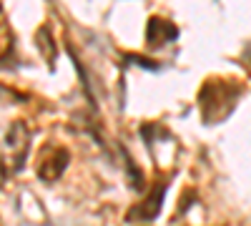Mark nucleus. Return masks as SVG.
Returning <instances> with one entry per match:
<instances>
[{"instance_id":"20e7f679","label":"nucleus","mask_w":251,"mask_h":226,"mask_svg":"<svg viewBox=\"0 0 251 226\" xmlns=\"http://www.w3.org/2000/svg\"><path fill=\"white\" fill-rule=\"evenodd\" d=\"M176 35H178V28L171 20L153 15L149 20V28H146V43H149V48H161L166 43H171V40H176Z\"/></svg>"},{"instance_id":"f257e3e1","label":"nucleus","mask_w":251,"mask_h":226,"mask_svg":"<svg viewBox=\"0 0 251 226\" xmlns=\"http://www.w3.org/2000/svg\"><path fill=\"white\" fill-rule=\"evenodd\" d=\"M241 96V86L236 80H226V78H208L201 93H199V106L203 113L206 123H216L231 113L236 106V100Z\"/></svg>"},{"instance_id":"7ed1b4c3","label":"nucleus","mask_w":251,"mask_h":226,"mask_svg":"<svg viewBox=\"0 0 251 226\" xmlns=\"http://www.w3.org/2000/svg\"><path fill=\"white\" fill-rule=\"evenodd\" d=\"M163 191H166V183H158L153 189V194H149L143 201H138L136 206L128 211V221L131 224H141V221H153L156 214L161 211V203H163Z\"/></svg>"},{"instance_id":"f03ea898","label":"nucleus","mask_w":251,"mask_h":226,"mask_svg":"<svg viewBox=\"0 0 251 226\" xmlns=\"http://www.w3.org/2000/svg\"><path fill=\"white\" fill-rule=\"evenodd\" d=\"M68 161H71V153L66 149H46L43 153H40L38 158V176L43 178V181H55L63 171H66L68 166Z\"/></svg>"}]
</instances>
